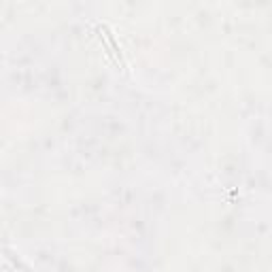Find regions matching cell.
Listing matches in <instances>:
<instances>
[{"label": "cell", "instance_id": "cell-1", "mask_svg": "<svg viewBox=\"0 0 272 272\" xmlns=\"http://www.w3.org/2000/svg\"><path fill=\"white\" fill-rule=\"evenodd\" d=\"M100 28H102V32L109 34V39H111V43H113V49H115V55H117V64H119V68H124V70H126V60H124V53H121V47L117 45V41H115V37H113L111 28L106 26V24H100Z\"/></svg>", "mask_w": 272, "mask_h": 272}]
</instances>
